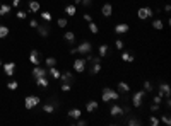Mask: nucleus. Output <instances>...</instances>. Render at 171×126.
<instances>
[{
  "mask_svg": "<svg viewBox=\"0 0 171 126\" xmlns=\"http://www.w3.org/2000/svg\"><path fill=\"white\" fill-rule=\"evenodd\" d=\"M161 119H163V123H164V124H168V126L171 124V118H169V116H168V114H164V116H163V118H161Z\"/></svg>",
  "mask_w": 171,
  "mask_h": 126,
  "instance_id": "37998d69",
  "label": "nucleus"
},
{
  "mask_svg": "<svg viewBox=\"0 0 171 126\" xmlns=\"http://www.w3.org/2000/svg\"><path fill=\"white\" fill-rule=\"evenodd\" d=\"M48 75H51L53 79L58 80V79H60V75H62V72H60L57 67H50V68H48Z\"/></svg>",
  "mask_w": 171,
  "mask_h": 126,
  "instance_id": "6ab92c4d",
  "label": "nucleus"
},
{
  "mask_svg": "<svg viewBox=\"0 0 171 126\" xmlns=\"http://www.w3.org/2000/svg\"><path fill=\"white\" fill-rule=\"evenodd\" d=\"M120 99V94H118L117 90L110 89V87H104L101 92V100L104 102H113V100H118Z\"/></svg>",
  "mask_w": 171,
  "mask_h": 126,
  "instance_id": "f257e3e1",
  "label": "nucleus"
},
{
  "mask_svg": "<svg viewBox=\"0 0 171 126\" xmlns=\"http://www.w3.org/2000/svg\"><path fill=\"white\" fill-rule=\"evenodd\" d=\"M60 79L64 80V82H69V84H72L74 82V75H72V72H62V75H60Z\"/></svg>",
  "mask_w": 171,
  "mask_h": 126,
  "instance_id": "f3484780",
  "label": "nucleus"
},
{
  "mask_svg": "<svg viewBox=\"0 0 171 126\" xmlns=\"http://www.w3.org/2000/svg\"><path fill=\"white\" fill-rule=\"evenodd\" d=\"M33 77H34V79H39V77H48V70H45L43 67L36 65V67L33 68Z\"/></svg>",
  "mask_w": 171,
  "mask_h": 126,
  "instance_id": "6e6552de",
  "label": "nucleus"
},
{
  "mask_svg": "<svg viewBox=\"0 0 171 126\" xmlns=\"http://www.w3.org/2000/svg\"><path fill=\"white\" fill-rule=\"evenodd\" d=\"M164 10L166 12H171V5H169V4H166V5H164Z\"/></svg>",
  "mask_w": 171,
  "mask_h": 126,
  "instance_id": "603ef678",
  "label": "nucleus"
},
{
  "mask_svg": "<svg viewBox=\"0 0 171 126\" xmlns=\"http://www.w3.org/2000/svg\"><path fill=\"white\" fill-rule=\"evenodd\" d=\"M152 9L151 7H140L139 10H137V16H139V19H142V21H147V19H151L152 17Z\"/></svg>",
  "mask_w": 171,
  "mask_h": 126,
  "instance_id": "20e7f679",
  "label": "nucleus"
},
{
  "mask_svg": "<svg viewBox=\"0 0 171 126\" xmlns=\"http://www.w3.org/2000/svg\"><path fill=\"white\" fill-rule=\"evenodd\" d=\"M123 46H125V43H123L122 39H117V41H115V48H117V50H123Z\"/></svg>",
  "mask_w": 171,
  "mask_h": 126,
  "instance_id": "58836bf2",
  "label": "nucleus"
},
{
  "mask_svg": "<svg viewBox=\"0 0 171 126\" xmlns=\"http://www.w3.org/2000/svg\"><path fill=\"white\" fill-rule=\"evenodd\" d=\"M152 89H154V87H152V84L145 80V82H144V90H145V92H152Z\"/></svg>",
  "mask_w": 171,
  "mask_h": 126,
  "instance_id": "4c0bfd02",
  "label": "nucleus"
},
{
  "mask_svg": "<svg viewBox=\"0 0 171 126\" xmlns=\"http://www.w3.org/2000/svg\"><path fill=\"white\" fill-rule=\"evenodd\" d=\"M43 111H45L46 114H51V112H55V106L48 102V104H45V106H43Z\"/></svg>",
  "mask_w": 171,
  "mask_h": 126,
  "instance_id": "c756f323",
  "label": "nucleus"
},
{
  "mask_svg": "<svg viewBox=\"0 0 171 126\" xmlns=\"http://www.w3.org/2000/svg\"><path fill=\"white\" fill-rule=\"evenodd\" d=\"M75 124H77V126H86V124H87V121H84V119H80V118H79V119H75Z\"/></svg>",
  "mask_w": 171,
  "mask_h": 126,
  "instance_id": "c03bdc74",
  "label": "nucleus"
},
{
  "mask_svg": "<svg viewBox=\"0 0 171 126\" xmlns=\"http://www.w3.org/2000/svg\"><path fill=\"white\" fill-rule=\"evenodd\" d=\"M128 29H130V26L125 24V22H120V24L115 26V32L117 34H125V32H128Z\"/></svg>",
  "mask_w": 171,
  "mask_h": 126,
  "instance_id": "ddd939ff",
  "label": "nucleus"
},
{
  "mask_svg": "<svg viewBox=\"0 0 171 126\" xmlns=\"http://www.w3.org/2000/svg\"><path fill=\"white\" fill-rule=\"evenodd\" d=\"M110 114L113 116V118H118V116H123V107L118 104H113L111 109H110Z\"/></svg>",
  "mask_w": 171,
  "mask_h": 126,
  "instance_id": "f8f14e48",
  "label": "nucleus"
},
{
  "mask_svg": "<svg viewBox=\"0 0 171 126\" xmlns=\"http://www.w3.org/2000/svg\"><path fill=\"white\" fill-rule=\"evenodd\" d=\"M130 112H132L130 106H125V107H123V114H130Z\"/></svg>",
  "mask_w": 171,
  "mask_h": 126,
  "instance_id": "8fccbe9b",
  "label": "nucleus"
},
{
  "mask_svg": "<svg viewBox=\"0 0 171 126\" xmlns=\"http://www.w3.org/2000/svg\"><path fill=\"white\" fill-rule=\"evenodd\" d=\"M0 65H2V60H0Z\"/></svg>",
  "mask_w": 171,
  "mask_h": 126,
  "instance_id": "6e6d98bb",
  "label": "nucleus"
},
{
  "mask_svg": "<svg viewBox=\"0 0 171 126\" xmlns=\"http://www.w3.org/2000/svg\"><path fill=\"white\" fill-rule=\"evenodd\" d=\"M122 60H123V62H125V63H132V62H134V60H135V56H134V55H132V53H128V51H123V53H122Z\"/></svg>",
  "mask_w": 171,
  "mask_h": 126,
  "instance_id": "412c9836",
  "label": "nucleus"
},
{
  "mask_svg": "<svg viewBox=\"0 0 171 126\" xmlns=\"http://www.w3.org/2000/svg\"><path fill=\"white\" fill-rule=\"evenodd\" d=\"M99 70H101V63H92L91 65V75H96V74H99Z\"/></svg>",
  "mask_w": 171,
  "mask_h": 126,
  "instance_id": "bb28decb",
  "label": "nucleus"
},
{
  "mask_svg": "<svg viewBox=\"0 0 171 126\" xmlns=\"http://www.w3.org/2000/svg\"><path fill=\"white\" fill-rule=\"evenodd\" d=\"M96 109H98V102H96V100H89V102L86 104V111H87L89 114H91V112H94Z\"/></svg>",
  "mask_w": 171,
  "mask_h": 126,
  "instance_id": "a211bd4d",
  "label": "nucleus"
},
{
  "mask_svg": "<svg viewBox=\"0 0 171 126\" xmlns=\"http://www.w3.org/2000/svg\"><path fill=\"white\" fill-rule=\"evenodd\" d=\"M159 92H157V94L159 95H163V97H169L171 95V89H169V85L166 84V82H163V84H159Z\"/></svg>",
  "mask_w": 171,
  "mask_h": 126,
  "instance_id": "9d476101",
  "label": "nucleus"
},
{
  "mask_svg": "<svg viewBox=\"0 0 171 126\" xmlns=\"http://www.w3.org/2000/svg\"><path fill=\"white\" fill-rule=\"evenodd\" d=\"M64 38H65V41H69L70 44H74L75 43V32H72V31H67L64 34Z\"/></svg>",
  "mask_w": 171,
  "mask_h": 126,
  "instance_id": "5701e85b",
  "label": "nucleus"
},
{
  "mask_svg": "<svg viewBox=\"0 0 171 126\" xmlns=\"http://www.w3.org/2000/svg\"><path fill=\"white\" fill-rule=\"evenodd\" d=\"M29 62L36 67V65H39L41 63V55H39V51H36V50H33L31 53H29Z\"/></svg>",
  "mask_w": 171,
  "mask_h": 126,
  "instance_id": "1a4fd4ad",
  "label": "nucleus"
},
{
  "mask_svg": "<svg viewBox=\"0 0 171 126\" xmlns=\"http://www.w3.org/2000/svg\"><path fill=\"white\" fill-rule=\"evenodd\" d=\"M159 123H161V121L157 119L156 116H151V118H149V124L151 126H159Z\"/></svg>",
  "mask_w": 171,
  "mask_h": 126,
  "instance_id": "473e14b6",
  "label": "nucleus"
},
{
  "mask_svg": "<svg viewBox=\"0 0 171 126\" xmlns=\"http://www.w3.org/2000/svg\"><path fill=\"white\" fill-rule=\"evenodd\" d=\"M45 65H46V67H55V65H57V58H53V56H48V58H45Z\"/></svg>",
  "mask_w": 171,
  "mask_h": 126,
  "instance_id": "cd10ccee",
  "label": "nucleus"
},
{
  "mask_svg": "<svg viewBox=\"0 0 171 126\" xmlns=\"http://www.w3.org/2000/svg\"><path fill=\"white\" fill-rule=\"evenodd\" d=\"M7 87H9V90H17L19 84H17L16 80H12V82H9V84H7Z\"/></svg>",
  "mask_w": 171,
  "mask_h": 126,
  "instance_id": "c9c22d12",
  "label": "nucleus"
},
{
  "mask_svg": "<svg viewBox=\"0 0 171 126\" xmlns=\"http://www.w3.org/2000/svg\"><path fill=\"white\" fill-rule=\"evenodd\" d=\"M57 24H58V27H65L67 24H69V21H67V19H58Z\"/></svg>",
  "mask_w": 171,
  "mask_h": 126,
  "instance_id": "a19ab883",
  "label": "nucleus"
},
{
  "mask_svg": "<svg viewBox=\"0 0 171 126\" xmlns=\"http://www.w3.org/2000/svg\"><path fill=\"white\" fill-rule=\"evenodd\" d=\"M41 19L45 22H50L51 21V14H50V12H41Z\"/></svg>",
  "mask_w": 171,
  "mask_h": 126,
  "instance_id": "72a5a7b5",
  "label": "nucleus"
},
{
  "mask_svg": "<svg viewBox=\"0 0 171 126\" xmlns=\"http://www.w3.org/2000/svg\"><path fill=\"white\" fill-rule=\"evenodd\" d=\"M9 27L7 26H0V39H4V38H7L9 36Z\"/></svg>",
  "mask_w": 171,
  "mask_h": 126,
  "instance_id": "c85d7f7f",
  "label": "nucleus"
},
{
  "mask_svg": "<svg viewBox=\"0 0 171 126\" xmlns=\"http://www.w3.org/2000/svg\"><path fill=\"white\" fill-rule=\"evenodd\" d=\"M118 89H120V92L127 94V92H130V85L127 82H118Z\"/></svg>",
  "mask_w": 171,
  "mask_h": 126,
  "instance_id": "b1692460",
  "label": "nucleus"
},
{
  "mask_svg": "<svg viewBox=\"0 0 171 126\" xmlns=\"http://www.w3.org/2000/svg\"><path fill=\"white\" fill-rule=\"evenodd\" d=\"M159 111V104H154L152 102V106H151V112H157Z\"/></svg>",
  "mask_w": 171,
  "mask_h": 126,
  "instance_id": "a18cd8bd",
  "label": "nucleus"
},
{
  "mask_svg": "<svg viewBox=\"0 0 171 126\" xmlns=\"http://www.w3.org/2000/svg\"><path fill=\"white\" fill-rule=\"evenodd\" d=\"M98 51H99V56H106V55H108V46H106V44H101V46H99V48H98Z\"/></svg>",
  "mask_w": 171,
  "mask_h": 126,
  "instance_id": "7c9ffc66",
  "label": "nucleus"
},
{
  "mask_svg": "<svg viewBox=\"0 0 171 126\" xmlns=\"http://www.w3.org/2000/svg\"><path fill=\"white\" fill-rule=\"evenodd\" d=\"M80 4H82V7H86V9H89V7L92 5V0H80Z\"/></svg>",
  "mask_w": 171,
  "mask_h": 126,
  "instance_id": "ea45409f",
  "label": "nucleus"
},
{
  "mask_svg": "<svg viewBox=\"0 0 171 126\" xmlns=\"http://www.w3.org/2000/svg\"><path fill=\"white\" fill-rule=\"evenodd\" d=\"M38 24H39V22H38L36 19H31V21H29V26H31V27H34V29L38 27Z\"/></svg>",
  "mask_w": 171,
  "mask_h": 126,
  "instance_id": "49530a36",
  "label": "nucleus"
},
{
  "mask_svg": "<svg viewBox=\"0 0 171 126\" xmlns=\"http://www.w3.org/2000/svg\"><path fill=\"white\" fill-rule=\"evenodd\" d=\"M26 16H27V14H26V12H22V10L17 12V19H26Z\"/></svg>",
  "mask_w": 171,
  "mask_h": 126,
  "instance_id": "de8ad7c7",
  "label": "nucleus"
},
{
  "mask_svg": "<svg viewBox=\"0 0 171 126\" xmlns=\"http://www.w3.org/2000/svg\"><path fill=\"white\" fill-rule=\"evenodd\" d=\"M101 14L104 17H110V16H111V14H113V5H111V4H104V5L101 7Z\"/></svg>",
  "mask_w": 171,
  "mask_h": 126,
  "instance_id": "2eb2a0df",
  "label": "nucleus"
},
{
  "mask_svg": "<svg viewBox=\"0 0 171 126\" xmlns=\"http://www.w3.org/2000/svg\"><path fill=\"white\" fill-rule=\"evenodd\" d=\"M67 116H69L70 119H79L80 116H82V111H80L79 107H72V109L67 112Z\"/></svg>",
  "mask_w": 171,
  "mask_h": 126,
  "instance_id": "4468645a",
  "label": "nucleus"
},
{
  "mask_svg": "<svg viewBox=\"0 0 171 126\" xmlns=\"http://www.w3.org/2000/svg\"><path fill=\"white\" fill-rule=\"evenodd\" d=\"M89 31H91L92 34H98V32H99V27H98L96 22H89Z\"/></svg>",
  "mask_w": 171,
  "mask_h": 126,
  "instance_id": "2f4dec72",
  "label": "nucleus"
},
{
  "mask_svg": "<svg viewBox=\"0 0 171 126\" xmlns=\"http://www.w3.org/2000/svg\"><path fill=\"white\" fill-rule=\"evenodd\" d=\"M75 12H77V7L75 5H65V14L67 16H75Z\"/></svg>",
  "mask_w": 171,
  "mask_h": 126,
  "instance_id": "393cba45",
  "label": "nucleus"
},
{
  "mask_svg": "<svg viewBox=\"0 0 171 126\" xmlns=\"http://www.w3.org/2000/svg\"><path fill=\"white\" fill-rule=\"evenodd\" d=\"M39 102H41V99H39L38 95H26V97H24V107H26V109L36 107Z\"/></svg>",
  "mask_w": 171,
  "mask_h": 126,
  "instance_id": "f03ea898",
  "label": "nucleus"
},
{
  "mask_svg": "<svg viewBox=\"0 0 171 126\" xmlns=\"http://www.w3.org/2000/svg\"><path fill=\"white\" fill-rule=\"evenodd\" d=\"M152 102H154V104H159V106H161V102H163V95L157 94V95L154 97V99H152Z\"/></svg>",
  "mask_w": 171,
  "mask_h": 126,
  "instance_id": "79ce46f5",
  "label": "nucleus"
},
{
  "mask_svg": "<svg viewBox=\"0 0 171 126\" xmlns=\"http://www.w3.org/2000/svg\"><path fill=\"white\" fill-rule=\"evenodd\" d=\"M144 97H145V90L134 92V95H132V104H134V107H140L142 102H144Z\"/></svg>",
  "mask_w": 171,
  "mask_h": 126,
  "instance_id": "7ed1b4c3",
  "label": "nucleus"
},
{
  "mask_svg": "<svg viewBox=\"0 0 171 126\" xmlns=\"http://www.w3.org/2000/svg\"><path fill=\"white\" fill-rule=\"evenodd\" d=\"M38 34H39V36L41 38H46V36H50V32H51V29H50L48 26H46V24H38Z\"/></svg>",
  "mask_w": 171,
  "mask_h": 126,
  "instance_id": "9b49d317",
  "label": "nucleus"
},
{
  "mask_svg": "<svg viewBox=\"0 0 171 126\" xmlns=\"http://www.w3.org/2000/svg\"><path fill=\"white\" fill-rule=\"evenodd\" d=\"M75 50H77V53H79V55H87V53L92 51V44L89 41H82L79 46L75 48Z\"/></svg>",
  "mask_w": 171,
  "mask_h": 126,
  "instance_id": "39448f33",
  "label": "nucleus"
},
{
  "mask_svg": "<svg viewBox=\"0 0 171 126\" xmlns=\"http://www.w3.org/2000/svg\"><path fill=\"white\" fill-rule=\"evenodd\" d=\"M74 4H75V5H79V4H80V0H74Z\"/></svg>",
  "mask_w": 171,
  "mask_h": 126,
  "instance_id": "5fc2aeb1",
  "label": "nucleus"
},
{
  "mask_svg": "<svg viewBox=\"0 0 171 126\" xmlns=\"http://www.w3.org/2000/svg\"><path fill=\"white\" fill-rule=\"evenodd\" d=\"M86 58H77V60H74V65H72V67H74V72H77V74H82V72H84L86 70Z\"/></svg>",
  "mask_w": 171,
  "mask_h": 126,
  "instance_id": "423d86ee",
  "label": "nucleus"
},
{
  "mask_svg": "<svg viewBox=\"0 0 171 126\" xmlns=\"http://www.w3.org/2000/svg\"><path fill=\"white\" fill-rule=\"evenodd\" d=\"M34 80H36V85L38 87H41V89H46L48 84H50L48 77H39V79H34Z\"/></svg>",
  "mask_w": 171,
  "mask_h": 126,
  "instance_id": "dca6fc26",
  "label": "nucleus"
},
{
  "mask_svg": "<svg viewBox=\"0 0 171 126\" xmlns=\"http://www.w3.org/2000/svg\"><path fill=\"white\" fill-rule=\"evenodd\" d=\"M84 21L89 24V22H92V17H91V14H84Z\"/></svg>",
  "mask_w": 171,
  "mask_h": 126,
  "instance_id": "09e8293b",
  "label": "nucleus"
},
{
  "mask_svg": "<svg viewBox=\"0 0 171 126\" xmlns=\"http://www.w3.org/2000/svg\"><path fill=\"white\" fill-rule=\"evenodd\" d=\"M39 9H41V4L38 0H31L29 2V12H38Z\"/></svg>",
  "mask_w": 171,
  "mask_h": 126,
  "instance_id": "aec40b11",
  "label": "nucleus"
},
{
  "mask_svg": "<svg viewBox=\"0 0 171 126\" xmlns=\"http://www.w3.org/2000/svg\"><path fill=\"white\" fill-rule=\"evenodd\" d=\"M11 9H12L11 4H2V5H0V16H7V14L11 12Z\"/></svg>",
  "mask_w": 171,
  "mask_h": 126,
  "instance_id": "4be33fe9",
  "label": "nucleus"
},
{
  "mask_svg": "<svg viewBox=\"0 0 171 126\" xmlns=\"http://www.w3.org/2000/svg\"><path fill=\"white\" fill-rule=\"evenodd\" d=\"M128 124H130V126H139L140 124V119H137V118H130V119H128Z\"/></svg>",
  "mask_w": 171,
  "mask_h": 126,
  "instance_id": "e433bc0d",
  "label": "nucleus"
},
{
  "mask_svg": "<svg viewBox=\"0 0 171 126\" xmlns=\"http://www.w3.org/2000/svg\"><path fill=\"white\" fill-rule=\"evenodd\" d=\"M2 67H4V74H5L7 77H12V75L16 74V63H14V62L2 63Z\"/></svg>",
  "mask_w": 171,
  "mask_h": 126,
  "instance_id": "0eeeda50",
  "label": "nucleus"
},
{
  "mask_svg": "<svg viewBox=\"0 0 171 126\" xmlns=\"http://www.w3.org/2000/svg\"><path fill=\"white\" fill-rule=\"evenodd\" d=\"M60 89H62V92H69V90L72 89V84H69V82H64Z\"/></svg>",
  "mask_w": 171,
  "mask_h": 126,
  "instance_id": "f704fd0d",
  "label": "nucleus"
},
{
  "mask_svg": "<svg viewBox=\"0 0 171 126\" xmlns=\"http://www.w3.org/2000/svg\"><path fill=\"white\" fill-rule=\"evenodd\" d=\"M22 0H12V7H19Z\"/></svg>",
  "mask_w": 171,
  "mask_h": 126,
  "instance_id": "3c124183",
  "label": "nucleus"
},
{
  "mask_svg": "<svg viewBox=\"0 0 171 126\" xmlns=\"http://www.w3.org/2000/svg\"><path fill=\"white\" fill-rule=\"evenodd\" d=\"M152 27L157 29V31H161V29L164 27V22L161 21V19H154V21H152Z\"/></svg>",
  "mask_w": 171,
  "mask_h": 126,
  "instance_id": "a878e982",
  "label": "nucleus"
},
{
  "mask_svg": "<svg viewBox=\"0 0 171 126\" xmlns=\"http://www.w3.org/2000/svg\"><path fill=\"white\" fill-rule=\"evenodd\" d=\"M166 107H171V100H169V97H166Z\"/></svg>",
  "mask_w": 171,
  "mask_h": 126,
  "instance_id": "864d4df0",
  "label": "nucleus"
},
{
  "mask_svg": "<svg viewBox=\"0 0 171 126\" xmlns=\"http://www.w3.org/2000/svg\"><path fill=\"white\" fill-rule=\"evenodd\" d=\"M0 5H2V4H0Z\"/></svg>",
  "mask_w": 171,
  "mask_h": 126,
  "instance_id": "4d7b16f0",
  "label": "nucleus"
}]
</instances>
